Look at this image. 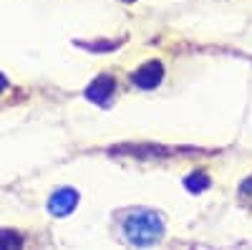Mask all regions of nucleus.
I'll return each mask as SVG.
<instances>
[{
  "label": "nucleus",
  "instance_id": "nucleus-3",
  "mask_svg": "<svg viewBox=\"0 0 252 250\" xmlns=\"http://www.w3.org/2000/svg\"><path fill=\"white\" fill-rule=\"evenodd\" d=\"M161 78H164V66L159 64V61H152V64L139 66L131 81L136 83L139 89H157L161 83Z\"/></svg>",
  "mask_w": 252,
  "mask_h": 250
},
{
  "label": "nucleus",
  "instance_id": "nucleus-5",
  "mask_svg": "<svg viewBox=\"0 0 252 250\" xmlns=\"http://www.w3.org/2000/svg\"><path fill=\"white\" fill-rule=\"evenodd\" d=\"M184 187H187L189 192H202V190H207V187H209V177L202 170H197V172H192L189 177H184Z\"/></svg>",
  "mask_w": 252,
  "mask_h": 250
},
{
  "label": "nucleus",
  "instance_id": "nucleus-1",
  "mask_svg": "<svg viewBox=\"0 0 252 250\" xmlns=\"http://www.w3.org/2000/svg\"><path fill=\"white\" fill-rule=\"evenodd\" d=\"M161 233H164L161 217L149 210H139V213L129 215L124 222V235L134 245H152L161 238Z\"/></svg>",
  "mask_w": 252,
  "mask_h": 250
},
{
  "label": "nucleus",
  "instance_id": "nucleus-7",
  "mask_svg": "<svg viewBox=\"0 0 252 250\" xmlns=\"http://www.w3.org/2000/svg\"><path fill=\"white\" fill-rule=\"evenodd\" d=\"M5 86H8V78H5V76H3V73H0V91H3V89H5Z\"/></svg>",
  "mask_w": 252,
  "mask_h": 250
},
{
  "label": "nucleus",
  "instance_id": "nucleus-4",
  "mask_svg": "<svg viewBox=\"0 0 252 250\" xmlns=\"http://www.w3.org/2000/svg\"><path fill=\"white\" fill-rule=\"evenodd\" d=\"M114 91H116V81L111 76H98L91 86L86 89V99L94 101V104H98V107H103V104L111 101Z\"/></svg>",
  "mask_w": 252,
  "mask_h": 250
},
{
  "label": "nucleus",
  "instance_id": "nucleus-8",
  "mask_svg": "<svg viewBox=\"0 0 252 250\" xmlns=\"http://www.w3.org/2000/svg\"><path fill=\"white\" fill-rule=\"evenodd\" d=\"M124 3H134V0H124Z\"/></svg>",
  "mask_w": 252,
  "mask_h": 250
},
{
  "label": "nucleus",
  "instance_id": "nucleus-2",
  "mask_svg": "<svg viewBox=\"0 0 252 250\" xmlns=\"http://www.w3.org/2000/svg\"><path fill=\"white\" fill-rule=\"evenodd\" d=\"M76 205H78V192L71 190V187H61L58 192L51 195L48 210H51V215H56V217H66V215L73 213Z\"/></svg>",
  "mask_w": 252,
  "mask_h": 250
},
{
  "label": "nucleus",
  "instance_id": "nucleus-6",
  "mask_svg": "<svg viewBox=\"0 0 252 250\" xmlns=\"http://www.w3.org/2000/svg\"><path fill=\"white\" fill-rule=\"evenodd\" d=\"M23 238L13 230H0V248H20Z\"/></svg>",
  "mask_w": 252,
  "mask_h": 250
}]
</instances>
